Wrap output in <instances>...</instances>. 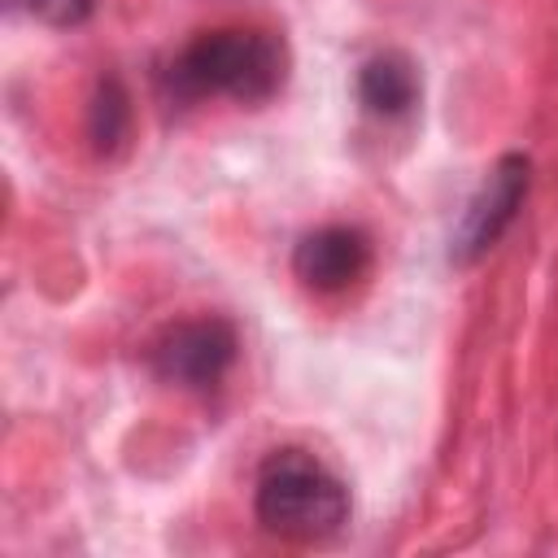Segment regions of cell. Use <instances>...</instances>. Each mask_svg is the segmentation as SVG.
<instances>
[{
  "label": "cell",
  "instance_id": "6da1fadb",
  "mask_svg": "<svg viewBox=\"0 0 558 558\" xmlns=\"http://www.w3.org/2000/svg\"><path fill=\"white\" fill-rule=\"evenodd\" d=\"M288 78V48L275 31L257 26H218L196 35L161 74L174 100L227 96L235 105L270 100Z\"/></svg>",
  "mask_w": 558,
  "mask_h": 558
},
{
  "label": "cell",
  "instance_id": "ba28073f",
  "mask_svg": "<svg viewBox=\"0 0 558 558\" xmlns=\"http://www.w3.org/2000/svg\"><path fill=\"white\" fill-rule=\"evenodd\" d=\"M13 9H26L31 17L39 22H52V26H78L92 17L96 0H9Z\"/></svg>",
  "mask_w": 558,
  "mask_h": 558
},
{
  "label": "cell",
  "instance_id": "8992f818",
  "mask_svg": "<svg viewBox=\"0 0 558 558\" xmlns=\"http://www.w3.org/2000/svg\"><path fill=\"white\" fill-rule=\"evenodd\" d=\"M357 100L375 118H401L418 105V70L405 52H375L357 70Z\"/></svg>",
  "mask_w": 558,
  "mask_h": 558
},
{
  "label": "cell",
  "instance_id": "5b68a950",
  "mask_svg": "<svg viewBox=\"0 0 558 558\" xmlns=\"http://www.w3.org/2000/svg\"><path fill=\"white\" fill-rule=\"evenodd\" d=\"M366 270H371V235L349 222L318 227L301 235L292 248V275L323 296L353 288L357 279H366Z\"/></svg>",
  "mask_w": 558,
  "mask_h": 558
},
{
  "label": "cell",
  "instance_id": "3957f363",
  "mask_svg": "<svg viewBox=\"0 0 558 558\" xmlns=\"http://www.w3.org/2000/svg\"><path fill=\"white\" fill-rule=\"evenodd\" d=\"M235 353H240L235 327L218 314H201V318L170 323L153 340L148 362H153L157 379H166L174 388L205 392V388H218L227 379V371L235 366Z\"/></svg>",
  "mask_w": 558,
  "mask_h": 558
},
{
  "label": "cell",
  "instance_id": "7a4b0ae2",
  "mask_svg": "<svg viewBox=\"0 0 558 558\" xmlns=\"http://www.w3.org/2000/svg\"><path fill=\"white\" fill-rule=\"evenodd\" d=\"M253 514L270 536L327 541L349 523V488L310 449H275L257 471Z\"/></svg>",
  "mask_w": 558,
  "mask_h": 558
},
{
  "label": "cell",
  "instance_id": "52a82bcc",
  "mask_svg": "<svg viewBox=\"0 0 558 558\" xmlns=\"http://www.w3.org/2000/svg\"><path fill=\"white\" fill-rule=\"evenodd\" d=\"M87 135L100 157H113L131 135V96L118 78H100L92 109H87Z\"/></svg>",
  "mask_w": 558,
  "mask_h": 558
},
{
  "label": "cell",
  "instance_id": "277c9868",
  "mask_svg": "<svg viewBox=\"0 0 558 558\" xmlns=\"http://www.w3.org/2000/svg\"><path fill=\"white\" fill-rule=\"evenodd\" d=\"M527 183H532V161L523 153H501L493 161V170L484 174V183L475 187V196L466 201L458 227H453L449 262L475 266L519 218V209L527 201Z\"/></svg>",
  "mask_w": 558,
  "mask_h": 558
}]
</instances>
